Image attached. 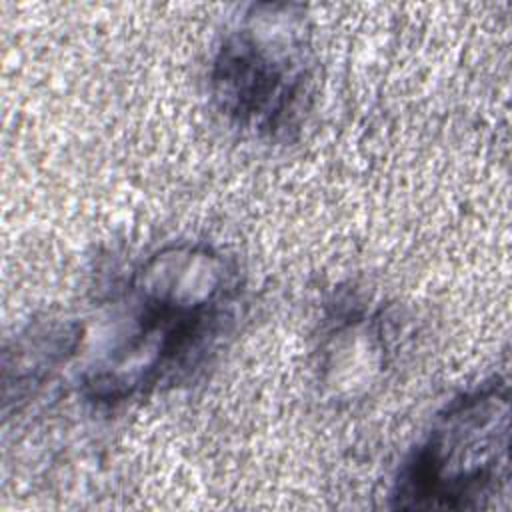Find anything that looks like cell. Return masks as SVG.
Here are the masks:
<instances>
[{"mask_svg":"<svg viewBox=\"0 0 512 512\" xmlns=\"http://www.w3.org/2000/svg\"><path fill=\"white\" fill-rule=\"evenodd\" d=\"M240 294L238 264L220 248L178 240L152 250L128 276L82 374V396L118 408L190 382L230 334Z\"/></svg>","mask_w":512,"mask_h":512,"instance_id":"cell-1","label":"cell"},{"mask_svg":"<svg viewBox=\"0 0 512 512\" xmlns=\"http://www.w3.org/2000/svg\"><path fill=\"white\" fill-rule=\"evenodd\" d=\"M318 84L312 20L292 2H252L220 34L208 66L218 114L264 142H288L306 124Z\"/></svg>","mask_w":512,"mask_h":512,"instance_id":"cell-2","label":"cell"},{"mask_svg":"<svg viewBox=\"0 0 512 512\" xmlns=\"http://www.w3.org/2000/svg\"><path fill=\"white\" fill-rule=\"evenodd\" d=\"M510 494V394L500 376L448 400L398 468L402 510L498 508Z\"/></svg>","mask_w":512,"mask_h":512,"instance_id":"cell-3","label":"cell"},{"mask_svg":"<svg viewBox=\"0 0 512 512\" xmlns=\"http://www.w3.org/2000/svg\"><path fill=\"white\" fill-rule=\"evenodd\" d=\"M318 374L338 398L364 394L386 364V328L380 314L356 296L338 298L324 318Z\"/></svg>","mask_w":512,"mask_h":512,"instance_id":"cell-4","label":"cell"},{"mask_svg":"<svg viewBox=\"0 0 512 512\" xmlns=\"http://www.w3.org/2000/svg\"><path fill=\"white\" fill-rule=\"evenodd\" d=\"M78 322L42 320L22 330L4 350V400H22L60 370L82 346Z\"/></svg>","mask_w":512,"mask_h":512,"instance_id":"cell-5","label":"cell"}]
</instances>
